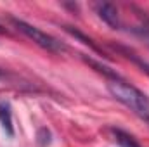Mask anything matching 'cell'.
<instances>
[{
    "mask_svg": "<svg viewBox=\"0 0 149 147\" xmlns=\"http://www.w3.org/2000/svg\"><path fill=\"white\" fill-rule=\"evenodd\" d=\"M64 31H66V33H70L71 37H74L76 40H80L81 43L88 45V47H90V49H92L94 52H97V54H99L101 57H106V54L102 52V49H101V47H97V43H95V42H94V40H92L90 37H87L85 33L78 31V30H76V28H73V26H64Z\"/></svg>",
    "mask_w": 149,
    "mask_h": 147,
    "instance_id": "6",
    "label": "cell"
},
{
    "mask_svg": "<svg viewBox=\"0 0 149 147\" xmlns=\"http://www.w3.org/2000/svg\"><path fill=\"white\" fill-rule=\"evenodd\" d=\"M9 21H10V24H12L17 31H21L24 37H28L31 42H35L38 47H42V49H45V50H49V52H63V50L66 49L57 38H54L52 35L42 31L40 28L30 24V23H26V21H23V19L10 17Z\"/></svg>",
    "mask_w": 149,
    "mask_h": 147,
    "instance_id": "2",
    "label": "cell"
},
{
    "mask_svg": "<svg viewBox=\"0 0 149 147\" xmlns=\"http://www.w3.org/2000/svg\"><path fill=\"white\" fill-rule=\"evenodd\" d=\"M81 57H83V61H85L87 64H90L92 68H95V69H97L99 73L106 74L108 78H111V80H118V78H120V76L114 73L113 69H109L108 66H104V64H101V62H97V61H94V59H90V57H85V55H81Z\"/></svg>",
    "mask_w": 149,
    "mask_h": 147,
    "instance_id": "8",
    "label": "cell"
},
{
    "mask_svg": "<svg viewBox=\"0 0 149 147\" xmlns=\"http://www.w3.org/2000/svg\"><path fill=\"white\" fill-rule=\"evenodd\" d=\"M109 47H111V49H114V50H118L120 54H123L127 59H130L134 64H137V66H139V68H141V69H142V71L149 76V62H148V61H142V59H141V57H139L134 50H130L128 47L118 45V43H109Z\"/></svg>",
    "mask_w": 149,
    "mask_h": 147,
    "instance_id": "5",
    "label": "cell"
},
{
    "mask_svg": "<svg viewBox=\"0 0 149 147\" xmlns=\"http://www.w3.org/2000/svg\"><path fill=\"white\" fill-rule=\"evenodd\" d=\"M0 33H3V30H2V28H0Z\"/></svg>",
    "mask_w": 149,
    "mask_h": 147,
    "instance_id": "11",
    "label": "cell"
},
{
    "mask_svg": "<svg viewBox=\"0 0 149 147\" xmlns=\"http://www.w3.org/2000/svg\"><path fill=\"white\" fill-rule=\"evenodd\" d=\"M37 142L40 144V147H45L50 144V132L47 128H40L37 133Z\"/></svg>",
    "mask_w": 149,
    "mask_h": 147,
    "instance_id": "9",
    "label": "cell"
},
{
    "mask_svg": "<svg viewBox=\"0 0 149 147\" xmlns=\"http://www.w3.org/2000/svg\"><path fill=\"white\" fill-rule=\"evenodd\" d=\"M0 125L9 137H14V125H12V111L7 101H0Z\"/></svg>",
    "mask_w": 149,
    "mask_h": 147,
    "instance_id": "4",
    "label": "cell"
},
{
    "mask_svg": "<svg viewBox=\"0 0 149 147\" xmlns=\"http://www.w3.org/2000/svg\"><path fill=\"white\" fill-rule=\"evenodd\" d=\"M0 74H2V73H0Z\"/></svg>",
    "mask_w": 149,
    "mask_h": 147,
    "instance_id": "12",
    "label": "cell"
},
{
    "mask_svg": "<svg viewBox=\"0 0 149 147\" xmlns=\"http://www.w3.org/2000/svg\"><path fill=\"white\" fill-rule=\"evenodd\" d=\"M109 132H111V135H113V140L120 147H141V144L130 133H127V132H123L120 128H111Z\"/></svg>",
    "mask_w": 149,
    "mask_h": 147,
    "instance_id": "7",
    "label": "cell"
},
{
    "mask_svg": "<svg viewBox=\"0 0 149 147\" xmlns=\"http://www.w3.org/2000/svg\"><path fill=\"white\" fill-rule=\"evenodd\" d=\"M95 10H97V16L106 23L109 24L111 28H120V16H118V9L113 5V3H108V2H102V3H97L95 5Z\"/></svg>",
    "mask_w": 149,
    "mask_h": 147,
    "instance_id": "3",
    "label": "cell"
},
{
    "mask_svg": "<svg viewBox=\"0 0 149 147\" xmlns=\"http://www.w3.org/2000/svg\"><path fill=\"white\" fill-rule=\"evenodd\" d=\"M141 37H144L146 40H148V43H149V23H144V26H141L139 30H135Z\"/></svg>",
    "mask_w": 149,
    "mask_h": 147,
    "instance_id": "10",
    "label": "cell"
},
{
    "mask_svg": "<svg viewBox=\"0 0 149 147\" xmlns=\"http://www.w3.org/2000/svg\"><path fill=\"white\" fill-rule=\"evenodd\" d=\"M108 90L118 102H121L125 107H128L141 119L149 123V99L139 88H135L134 85L118 78V80H109L108 81Z\"/></svg>",
    "mask_w": 149,
    "mask_h": 147,
    "instance_id": "1",
    "label": "cell"
}]
</instances>
